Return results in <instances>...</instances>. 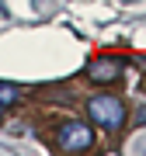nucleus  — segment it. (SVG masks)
Masks as SVG:
<instances>
[{
    "label": "nucleus",
    "instance_id": "39448f33",
    "mask_svg": "<svg viewBox=\"0 0 146 156\" xmlns=\"http://www.w3.org/2000/svg\"><path fill=\"white\" fill-rule=\"evenodd\" d=\"M136 122H139V125H146V104L139 108V111H136Z\"/></svg>",
    "mask_w": 146,
    "mask_h": 156
},
{
    "label": "nucleus",
    "instance_id": "20e7f679",
    "mask_svg": "<svg viewBox=\"0 0 146 156\" xmlns=\"http://www.w3.org/2000/svg\"><path fill=\"white\" fill-rule=\"evenodd\" d=\"M21 101V87H14V83H0V108H11Z\"/></svg>",
    "mask_w": 146,
    "mask_h": 156
},
{
    "label": "nucleus",
    "instance_id": "f03ea898",
    "mask_svg": "<svg viewBox=\"0 0 146 156\" xmlns=\"http://www.w3.org/2000/svg\"><path fill=\"white\" fill-rule=\"evenodd\" d=\"M56 142L70 153H80V149H90L94 146V128L84 125V122H66L56 128Z\"/></svg>",
    "mask_w": 146,
    "mask_h": 156
},
{
    "label": "nucleus",
    "instance_id": "7ed1b4c3",
    "mask_svg": "<svg viewBox=\"0 0 146 156\" xmlns=\"http://www.w3.org/2000/svg\"><path fill=\"white\" fill-rule=\"evenodd\" d=\"M122 66L125 62L122 59H115V56H104V59H97V62H90V80L94 83H115L118 76H122Z\"/></svg>",
    "mask_w": 146,
    "mask_h": 156
},
{
    "label": "nucleus",
    "instance_id": "f257e3e1",
    "mask_svg": "<svg viewBox=\"0 0 146 156\" xmlns=\"http://www.w3.org/2000/svg\"><path fill=\"white\" fill-rule=\"evenodd\" d=\"M87 115L90 122H94L97 128H108V132H118V128L125 125V118H129V111H125V104L111 94H97L87 101Z\"/></svg>",
    "mask_w": 146,
    "mask_h": 156
}]
</instances>
